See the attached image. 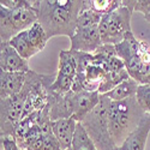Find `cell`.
Listing matches in <instances>:
<instances>
[{"label": "cell", "instance_id": "6da1fadb", "mask_svg": "<svg viewBox=\"0 0 150 150\" xmlns=\"http://www.w3.org/2000/svg\"><path fill=\"white\" fill-rule=\"evenodd\" d=\"M33 8L48 40L55 36L74 35L78 16L84 8L82 0H34Z\"/></svg>", "mask_w": 150, "mask_h": 150}, {"label": "cell", "instance_id": "7a4b0ae2", "mask_svg": "<svg viewBox=\"0 0 150 150\" xmlns=\"http://www.w3.org/2000/svg\"><path fill=\"white\" fill-rule=\"evenodd\" d=\"M144 114V110L139 107L136 96L118 102L110 101L107 110L108 129L112 141L117 148L137 129Z\"/></svg>", "mask_w": 150, "mask_h": 150}, {"label": "cell", "instance_id": "3957f363", "mask_svg": "<svg viewBox=\"0 0 150 150\" xmlns=\"http://www.w3.org/2000/svg\"><path fill=\"white\" fill-rule=\"evenodd\" d=\"M57 78V74H43L34 70L25 73V83L23 91L27 95L24 105V117L47 107L49 100V89Z\"/></svg>", "mask_w": 150, "mask_h": 150}, {"label": "cell", "instance_id": "277c9868", "mask_svg": "<svg viewBox=\"0 0 150 150\" xmlns=\"http://www.w3.org/2000/svg\"><path fill=\"white\" fill-rule=\"evenodd\" d=\"M110 101L112 100L106 95H101L98 105L82 121V125L84 126L85 131L88 132L89 137L93 139L98 150H118V148L112 141L108 129L107 110Z\"/></svg>", "mask_w": 150, "mask_h": 150}, {"label": "cell", "instance_id": "5b68a950", "mask_svg": "<svg viewBox=\"0 0 150 150\" xmlns=\"http://www.w3.org/2000/svg\"><path fill=\"white\" fill-rule=\"evenodd\" d=\"M35 23H37V16L33 8V1L17 10H7L0 6V40L10 42L11 39L28 30Z\"/></svg>", "mask_w": 150, "mask_h": 150}, {"label": "cell", "instance_id": "8992f818", "mask_svg": "<svg viewBox=\"0 0 150 150\" xmlns=\"http://www.w3.org/2000/svg\"><path fill=\"white\" fill-rule=\"evenodd\" d=\"M133 12L124 5L108 15L102 16L98 24L102 45H118L131 30V17Z\"/></svg>", "mask_w": 150, "mask_h": 150}, {"label": "cell", "instance_id": "52a82bcc", "mask_svg": "<svg viewBox=\"0 0 150 150\" xmlns=\"http://www.w3.org/2000/svg\"><path fill=\"white\" fill-rule=\"evenodd\" d=\"M27 95L23 90L6 98H1V120H0V137H13V132L17 125L24 118V105H25Z\"/></svg>", "mask_w": 150, "mask_h": 150}, {"label": "cell", "instance_id": "ba28073f", "mask_svg": "<svg viewBox=\"0 0 150 150\" xmlns=\"http://www.w3.org/2000/svg\"><path fill=\"white\" fill-rule=\"evenodd\" d=\"M71 94H72L71 101H72V110H73L72 118L77 122H82L98 105L101 94L98 91H85V90L79 93L71 91Z\"/></svg>", "mask_w": 150, "mask_h": 150}, {"label": "cell", "instance_id": "9c48e42d", "mask_svg": "<svg viewBox=\"0 0 150 150\" xmlns=\"http://www.w3.org/2000/svg\"><path fill=\"white\" fill-rule=\"evenodd\" d=\"M70 41H71L70 49H72V51L85 52L91 54H94L96 49L102 45L98 25L84 30H76V33L70 39Z\"/></svg>", "mask_w": 150, "mask_h": 150}, {"label": "cell", "instance_id": "30bf717a", "mask_svg": "<svg viewBox=\"0 0 150 150\" xmlns=\"http://www.w3.org/2000/svg\"><path fill=\"white\" fill-rule=\"evenodd\" d=\"M0 71L27 73L30 67L28 60L23 59L8 42H0Z\"/></svg>", "mask_w": 150, "mask_h": 150}, {"label": "cell", "instance_id": "8fae6325", "mask_svg": "<svg viewBox=\"0 0 150 150\" xmlns=\"http://www.w3.org/2000/svg\"><path fill=\"white\" fill-rule=\"evenodd\" d=\"M130 77L139 84H150V51L142 52L125 62Z\"/></svg>", "mask_w": 150, "mask_h": 150}, {"label": "cell", "instance_id": "7c38bea8", "mask_svg": "<svg viewBox=\"0 0 150 150\" xmlns=\"http://www.w3.org/2000/svg\"><path fill=\"white\" fill-rule=\"evenodd\" d=\"M150 132V113H145L137 129L127 137L118 150H145L146 139Z\"/></svg>", "mask_w": 150, "mask_h": 150}, {"label": "cell", "instance_id": "4fadbf2b", "mask_svg": "<svg viewBox=\"0 0 150 150\" xmlns=\"http://www.w3.org/2000/svg\"><path fill=\"white\" fill-rule=\"evenodd\" d=\"M25 83V73L0 71V98L19 94Z\"/></svg>", "mask_w": 150, "mask_h": 150}, {"label": "cell", "instance_id": "5bb4252c", "mask_svg": "<svg viewBox=\"0 0 150 150\" xmlns=\"http://www.w3.org/2000/svg\"><path fill=\"white\" fill-rule=\"evenodd\" d=\"M77 121L73 118L60 119L52 122L53 133L60 144L61 150H71L74 132H76Z\"/></svg>", "mask_w": 150, "mask_h": 150}, {"label": "cell", "instance_id": "9a60e30c", "mask_svg": "<svg viewBox=\"0 0 150 150\" xmlns=\"http://www.w3.org/2000/svg\"><path fill=\"white\" fill-rule=\"evenodd\" d=\"M139 41L137 40L136 36L133 35L132 31L127 33L125 35L124 40L115 45V51L119 58H121L124 60V62L129 61L130 59L134 58L136 55H138L139 53Z\"/></svg>", "mask_w": 150, "mask_h": 150}, {"label": "cell", "instance_id": "2e32d148", "mask_svg": "<svg viewBox=\"0 0 150 150\" xmlns=\"http://www.w3.org/2000/svg\"><path fill=\"white\" fill-rule=\"evenodd\" d=\"M139 86V83L134 81L133 78H129L126 81H124L119 85H117L113 90H110L109 93L105 94L107 97H109L112 101H124L130 97H134L137 89Z\"/></svg>", "mask_w": 150, "mask_h": 150}, {"label": "cell", "instance_id": "e0dca14e", "mask_svg": "<svg viewBox=\"0 0 150 150\" xmlns=\"http://www.w3.org/2000/svg\"><path fill=\"white\" fill-rule=\"evenodd\" d=\"M129 78H130V74L126 67L121 70H117V71H108L106 73L102 83L100 84L98 93L101 95H105L109 93L110 90H113L117 85H119L120 83H122L124 81H126Z\"/></svg>", "mask_w": 150, "mask_h": 150}, {"label": "cell", "instance_id": "ac0fdd59", "mask_svg": "<svg viewBox=\"0 0 150 150\" xmlns=\"http://www.w3.org/2000/svg\"><path fill=\"white\" fill-rule=\"evenodd\" d=\"M8 43L16 49L17 53L23 59H25V60H29L31 57H34L35 54H37L36 49L29 42L27 30H24V31L19 33L18 35H16L13 39H11V41Z\"/></svg>", "mask_w": 150, "mask_h": 150}, {"label": "cell", "instance_id": "d6986e66", "mask_svg": "<svg viewBox=\"0 0 150 150\" xmlns=\"http://www.w3.org/2000/svg\"><path fill=\"white\" fill-rule=\"evenodd\" d=\"M71 150H98L88 132L85 131L82 122H77Z\"/></svg>", "mask_w": 150, "mask_h": 150}, {"label": "cell", "instance_id": "ffe728a7", "mask_svg": "<svg viewBox=\"0 0 150 150\" xmlns=\"http://www.w3.org/2000/svg\"><path fill=\"white\" fill-rule=\"evenodd\" d=\"M28 39H29V42L31 43V46L36 49V52L39 53L41 51H43L47 42L49 41L48 40V37L46 35V31L43 30L42 25L37 22L35 23L34 25H31L28 30Z\"/></svg>", "mask_w": 150, "mask_h": 150}, {"label": "cell", "instance_id": "44dd1931", "mask_svg": "<svg viewBox=\"0 0 150 150\" xmlns=\"http://www.w3.org/2000/svg\"><path fill=\"white\" fill-rule=\"evenodd\" d=\"M58 73L69 77H74L77 74V64L71 51H60Z\"/></svg>", "mask_w": 150, "mask_h": 150}, {"label": "cell", "instance_id": "7402d4cb", "mask_svg": "<svg viewBox=\"0 0 150 150\" xmlns=\"http://www.w3.org/2000/svg\"><path fill=\"white\" fill-rule=\"evenodd\" d=\"M101 18H102L101 15H98L97 12L86 7L85 1H84V8L82 10V12L78 16L76 30H84V29H89L95 25H98L100 22H101Z\"/></svg>", "mask_w": 150, "mask_h": 150}, {"label": "cell", "instance_id": "603a6c76", "mask_svg": "<svg viewBox=\"0 0 150 150\" xmlns=\"http://www.w3.org/2000/svg\"><path fill=\"white\" fill-rule=\"evenodd\" d=\"M85 5L98 15L105 16L117 10L121 5V0H89L85 1Z\"/></svg>", "mask_w": 150, "mask_h": 150}, {"label": "cell", "instance_id": "cb8c5ba5", "mask_svg": "<svg viewBox=\"0 0 150 150\" xmlns=\"http://www.w3.org/2000/svg\"><path fill=\"white\" fill-rule=\"evenodd\" d=\"M73 78L74 77H69V76H64V74L57 73V78L51 86V90L57 93V94H61V95L69 94L72 90Z\"/></svg>", "mask_w": 150, "mask_h": 150}, {"label": "cell", "instance_id": "d4e9b609", "mask_svg": "<svg viewBox=\"0 0 150 150\" xmlns=\"http://www.w3.org/2000/svg\"><path fill=\"white\" fill-rule=\"evenodd\" d=\"M74 60H76V64H77V73L79 74H84L86 69L89 66H91L94 64V54L91 53H85V52H78V51H72Z\"/></svg>", "mask_w": 150, "mask_h": 150}, {"label": "cell", "instance_id": "484cf974", "mask_svg": "<svg viewBox=\"0 0 150 150\" xmlns=\"http://www.w3.org/2000/svg\"><path fill=\"white\" fill-rule=\"evenodd\" d=\"M136 100L144 113H150V84H139L136 93Z\"/></svg>", "mask_w": 150, "mask_h": 150}, {"label": "cell", "instance_id": "4316f807", "mask_svg": "<svg viewBox=\"0 0 150 150\" xmlns=\"http://www.w3.org/2000/svg\"><path fill=\"white\" fill-rule=\"evenodd\" d=\"M121 5L129 7L132 12H141L144 16L150 13V0H121Z\"/></svg>", "mask_w": 150, "mask_h": 150}, {"label": "cell", "instance_id": "83f0119b", "mask_svg": "<svg viewBox=\"0 0 150 150\" xmlns=\"http://www.w3.org/2000/svg\"><path fill=\"white\" fill-rule=\"evenodd\" d=\"M42 150H61L60 144L57 139L54 133H49L47 136H43V146Z\"/></svg>", "mask_w": 150, "mask_h": 150}, {"label": "cell", "instance_id": "f1b7e54d", "mask_svg": "<svg viewBox=\"0 0 150 150\" xmlns=\"http://www.w3.org/2000/svg\"><path fill=\"white\" fill-rule=\"evenodd\" d=\"M29 4L28 0H1L0 6H3L7 10H17L21 7H24Z\"/></svg>", "mask_w": 150, "mask_h": 150}, {"label": "cell", "instance_id": "f546056e", "mask_svg": "<svg viewBox=\"0 0 150 150\" xmlns=\"http://www.w3.org/2000/svg\"><path fill=\"white\" fill-rule=\"evenodd\" d=\"M1 150H21L13 137H0Z\"/></svg>", "mask_w": 150, "mask_h": 150}, {"label": "cell", "instance_id": "4dcf8cb0", "mask_svg": "<svg viewBox=\"0 0 150 150\" xmlns=\"http://www.w3.org/2000/svg\"><path fill=\"white\" fill-rule=\"evenodd\" d=\"M144 18L146 19V22H149V23H150V13H149V15H146V16H144Z\"/></svg>", "mask_w": 150, "mask_h": 150}, {"label": "cell", "instance_id": "1f68e13d", "mask_svg": "<svg viewBox=\"0 0 150 150\" xmlns=\"http://www.w3.org/2000/svg\"><path fill=\"white\" fill-rule=\"evenodd\" d=\"M25 150H27V149H25Z\"/></svg>", "mask_w": 150, "mask_h": 150}]
</instances>
